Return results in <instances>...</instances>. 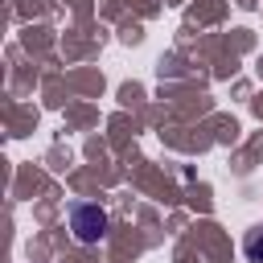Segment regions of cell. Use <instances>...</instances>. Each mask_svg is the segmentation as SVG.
I'll use <instances>...</instances> for the list:
<instances>
[{"mask_svg":"<svg viewBox=\"0 0 263 263\" xmlns=\"http://www.w3.org/2000/svg\"><path fill=\"white\" fill-rule=\"evenodd\" d=\"M70 230L78 242H99L107 234V210L99 201H74L70 205Z\"/></svg>","mask_w":263,"mask_h":263,"instance_id":"6da1fadb","label":"cell"},{"mask_svg":"<svg viewBox=\"0 0 263 263\" xmlns=\"http://www.w3.org/2000/svg\"><path fill=\"white\" fill-rule=\"evenodd\" d=\"M242 255L251 263H263V226H255V230L242 234Z\"/></svg>","mask_w":263,"mask_h":263,"instance_id":"7a4b0ae2","label":"cell"}]
</instances>
